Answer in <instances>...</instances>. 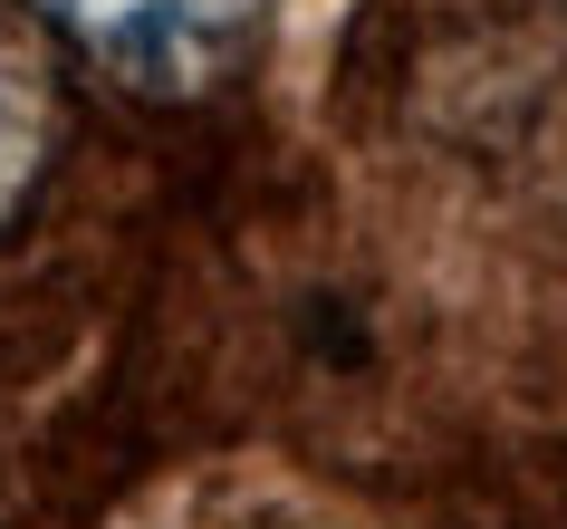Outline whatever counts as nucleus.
Instances as JSON below:
<instances>
[{"mask_svg": "<svg viewBox=\"0 0 567 529\" xmlns=\"http://www.w3.org/2000/svg\"><path fill=\"white\" fill-rule=\"evenodd\" d=\"M30 10L68 49H87L106 78L174 96V88H203L231 59L260 0H30Z\"/></svg>", "mask_w": 567, "mask_h": 529, "instance_id": "obj_1", "label": "nucleus"}, {"mask_svg": "<svg viewBox=\"0 0 567 529\" xmlns=\"http://www.w3.org/2000/svg\"><path fill=\"white\" fill-rule=\"evenodd\" d=\"M59 154V106H49V78H39L10 39H0V232L30 212L39 174Z\"/></svg>", "mask_w": 567, "mask_h": 529, "instance_id": "obj_2", "label": "nucleus"}]
</instances>
